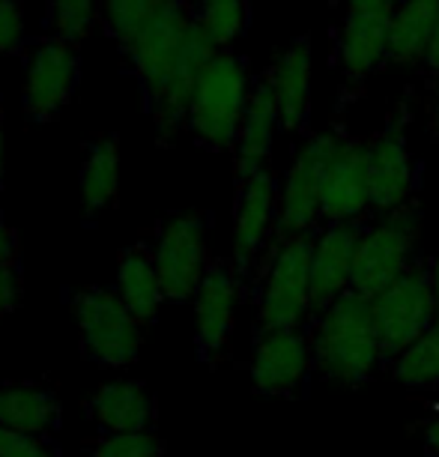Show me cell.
<instances>
[{"label": "cell", "instance_id": "cell-1", "mask_svg": "<svg viewBox=\"0 0 439 457\" xmlns=\"http://www.w3.org/2000/svg\"><path fill=\"white\" fill-rule=\"evenodd\" d=\"M308 338H311L314 370L338 386H361L385 359L371 299L352 290L317 312Z\"/></svg>", "mask_w": 439, "mask_h": 457}, {"label": "cell", "instance_id": "cell-2", "mask_svg": "<svg viewBox=\"0 0 439 457\" xmlns=\"http://www.w3.org/2000/svg\"><path fill=\"white\" fill-rule=\"evenodd\" d=\"M252 87L245 60L234 51H219L197 79L188 105V129L195 141L212 153L236 150Z\"/></svg>", "mask_w": 439, "mask_h": 457}, {"label": "cell", "instance_id": "cell-3", "mask_svg": "<svg viewBox=\"0 0 439 457\" xmlns=\"http://www.w3.org/2000/svg\"><path fill=\"white\" fill-rule=\"evenodd\" d=\"M311 252L314 234L278 237L272 257L266 261L261 299H257V323L261 332L299 329L314 312L311 296Z\"/></svg>", "mask_w": 439, "mask_h": 457}, {"label": "cell", "instance_id": "cell-4", "mask_svg": "<svg viewBox=\"0 0 439 457\" xmlns=\"http://www.w3.org/2000/svg\"><path fill=\"white\" fill-rule=\"evenodd\" d=\"M418 230L421 215L412 204L401 206L394 212H385L377 224L361 230L350 290L365 299H377L401 275H407L416 266L412 254H416Z\"/></svg>", "mask_w": 439, "mask_h": 457}, {"label": "cell", "instance_id": "cell-5", "mask_svg": "<svg viewBox=\"0 0 439 457\" xmlns=\"http://www.w3.org/2000/svg\"><path fill=\"white\" fill-rule=\"evenodd\" d=\"M81 350L102 368H128L141 353V323L114 290L84 287L72 293Z\"/></svg>", "mask_w": 439, "mask_h": 457}, {"label": "cell", "instance_id": "cell-6", "mask_svg": "<svg viewBox=\"0 0 439 457\" xmlns=\"http://www.w3.org/2000/svg\"><path fill=\"white\" fill-rule=\"evenodd\" d=\"M195 24V6L188 0H162L144 28L126 42L123 51L132 60L137 79L146 90V102L156 105L168 90L179 54Z\"/></svg>", "mask_w": 439, "mask_h": 457}, {"label": "cell", "instance_id": "cell-7", "mask_svg": "<svg viewBox=\"0 0 439 457\" xmlns=\"http://www.w3.org/2000/svg\"><path fill=\"white\" fill-rule=\"evenodd\" d=\"M341 135H311L299 146L293 165L278 183V237L314 234L323 221L326 170L338 150Z\"/></svg>", "mask_w": 439, "mask_h": 457}, {"label": "cell", "instance_id": "cell-8", "mask_svg": "<svg viewBox=\"0 0 439 457\" xmlns=\"http://www.w3.org/2000/svg\"><path fill=\"white\" fill-rule=\"evenodd\" d=\"M371 305L385 359L401 356L412 341H418L430 326L439 323L430 275L427 266L421 263H416L389 290H383L380 296L371 299Z\"/></svg>", "mask_w": 439, "mask_h": 457}, {"label": "cell", "instance_id": "cell-9", "mask_svg": "<svg viewBox=\"0 0 439 457\" xmlns=\"http://www.w3.org/2000/svg\"><path fill=\"white\" fill-rule=\"evenodd\" d=\"M162 290L168 299H195L206 270H210V248H206V221L197 212L174 215L159 228L153 245Z\"/></svg>", "mask_w": 439, "mask_h": 457}, {"label": "cell", "instance_id": "cell-10", "mask_svg": "<svg viewBox=\"0 0 439 457\" xmlns=\"http://www.w3.org/2000/svg\"><path fill=\"white\" fill-rule=\"evenodd\" d=\"M314 370L311 338L302 329H272L261 332L254 341L248 377L254 392L266 398H290L305 386Z\"/></svg>", "mask_w": 439, "mask_h": 457}, {"label": "cell", "instance_id": "cell-11", "mask_svg": "<svg viewBox=\"0 0 439 457\" xmlns=\"http://www.w3.org/2000/svg\"><path fill=\"white\" fill-rule=\"evenodd\" d=\"M234 204V270L243 278L261 261L272 237H278V183L272 170L236 179Z\"/></svg>", "mask_w": 439, "mask_h": 457}, {"label": "cell", "instance_id": "cell-12", "mask_svg": "<svg viewBox=\"0 0 439 457\" xmlns=\"http://www.w3.org/2000/svg\"><path fill=\"white\" fill-rule=\"evenodd\" d=\"M368 179H371V210L383 215L407 206L416 192L418 168L401 117L389 120L368 141Z\"/></svg>", "mask_w": 439, "mask_h": 457}, {"label": "cell", "instance_id": "cell-13", "mask_svg": "<svg viewBox=\"0 0 439 457\" xmlns=\"http://www.w3.org/2000/svg\"><path fill=\"white\" fill-rule=\"evenodd\" d=\"M79 87V51L66 39H51L33 51L24 72V111L33 123H48L69 105Z\"/></svg>", "mask_w": 439, "mask_h": 457}, {"label": "cell", "instance_id": "cell-14", "mask_svg": "<svg viewBox=\"0 0 439 457\" xmlns=\"http://www.w3.org/2000/svg\"><path fill=\"white\" fill-rule=\"evenodd\" d=\"M195 347L203 361L219 359L228 350L236 326L239 275L234 266L215 261L195 293Z\"/></svg>", "mask_w": 439, "mask_h": 457}, {"label": "cell", "instance_id": "cell-15", "mask_svg": "<svg viewBox=\"0 0 439 457\" xmlns=\"http://www.w3.org/2000/svg\"><path fill=\"white\" fill-rule=\"evenodd\" d=\"M371 210V179H368V141L341 137L326 170L323 221H361Z\"/></svg>", "mask_w": 439, "mask_h": 457}, {"label": "cell", "instance_id": "cell-16", "mask_svg": "<svg viewBox=\"0 0 439 457\" xmlns=\"http://www.w3.org/2000/svg\"><path fill=\"white\" fill-rule=\"evenodd\" d=\"M389 19L392 12L347 10L335 33V63L350 87L365 84L385 63L389 54Z\"/></svg>", "mask_w": 439, "mask_h": 457}, {"label": "cell", "instance_id": "cell-17", "mask_svg": "<svg viewBox=\"0 0 439 457\" xmlns=\"http://www.w3.org/2000/svg\"><path fill=\"white\" fill-rule=\"evenodd\" d=\"M361 221L326 224L320 234H314L311 252V296L314 312H323L335 299L352 287V263L361 239Z\"/></svg>", "mask_w": 439, "mask_h": 457}, {"label": "cell", "instance_id": "cell-18", "mask_svg": "<svg viewBox=\"0 0 439 457\" xmlns=\"http://www.w3.org/2000/svg\"><path fill=\"white\" fill-rule=\"evenodd\" d=\"M263 79L278 105L281 129L290 135L302 132L311 114V42L308 37L293 39L266 69Z\"/></svg>", "mask_w": 439, "mask_h": 457}, {"label": "cell", "instance_id": "cell-19", "mask_svg": "<svg viewBox=\"0 0 439 457\" xmlns=\"http://www.w3.org/2000/svg\"><path fill=\"white\" fill-rule=\"evenodd\" d=\"M84 412L102 434H146L156 421V398L137 379H111L93 392Z\"/></svg>", "mask_w": 439, "mask_h": 457}, {"label": "cell", "instance_id": "cell-20", "mask_svg": "<svg viewBox=\"0 0 439 457\" xmlns=\"http://www.w3.org/2000/svg\"><path fill=\"white\" fill-rule=\"evenodd\" d=\"M278 129H281V117L269 84H266V79L254 81L236 141V179H245L257 174V170H266V162L272 159Z\"/></svg>", "mask_w": 439, "mask_h": 457}, {"label": "cell", "instance_id": "cell-21", "mask_svg": "<svg viewBox=\"0 0 439 457\" xmlns=\"http://www.w3.org/2000/svg\"><path fill=\"white\" fill-rule=\"evenodd\" d=\"M114 293L123 299V305L132 312V317L141 326L156 320L162 312V302L168 296H165V290H162L156 261H153V248L132 245L120 254Z\"/></svg>", "mask_w": 439, "mask_h": 457}, {"label": "cell", "instance_id": "cell-22", "mask_svg": "<svg viewBox=\"0 0 439 457\" xmlns=\"http://www.w3.org/2000/svg\"><path fill=\"white\" fill-rule=\"evenodd\" d=\"M439 0H398L389 19V54L385 63L418 66L425 63L430 37L436 28Z\"/></svg>", "mask_w": 439, "mask_h": 457}, {"label": "cell", "instance_id": "cell-23", "mask_svg": "<svg viewBox=\"0 0 439 457\" xmlns=\"http://www.w3.org/2000/svg\"><path fill=\"white\" fill-rule=\"evenodd\" d=\"M0 428L51 436L60 428V398L46 386H0Z\"/></svg>", "mask_w": 439, "mask_h": 457}, {"label": "cell", "instance_id": "cell-24", "mask_svg": "<svg viewBox=\"0 0 439 457\" xmlns=\"http://www.w3.org/2000/svg\"><path fill=\"white\" fill-rule=\"evenodd\" d=\"M81 210L87 219L99 215L117 197L120 186V141L117 135H105L87 146L81 165Z\"/></svg>", "mask_w": 439, "mask_h": 457}, {"label": "cell", "instance_id": "cell-25", "mask_svg": "<svg viewBox=\"0 0 439 457\" xmlns=\"http://www.w3.org/2000/svg\"><path fill=\"white\" fill-rule=\"evenodd\" d=\"M394 383L407 389H436L439 386V323L412 341L401 356L392 359Z\"/></svg>", "mask_w": 439, "mask_h": 457}, {"label": "cell", "instance_id": "cell-26", "mask_svg": "<svg viewBox=\"0 0 439 457\" xmlns=\"http://www.w3.org/2000/svg\"><path fill=\"white\" fill-rule=\"evenodd\" d=\"M195 21L219 51H228L248 28V0H197Z\"/></svg>", "mask_w": 439, "mask_h": 457}, {"label": "cell", "instance_id": "cell-27", "mask_svg": "<svg viewBox=\"0 0 439 457\" xmlns=\"http://www.w3.org/2000/svg\"><path fill=\"white\" fill-rule=\"evenodd\" d=\"M162 0H102V19L111 37H117L120 46H126L137 30L144 28V21L156 12Z\"/></svg>", "mask_w": 439, "mask_h": 457}, {"label": "cell", "instance_id": "cell-28", "mask_svg": "<svg viewBox=\"0 0 439 457\" xmlns=\"http://www.w3.org/2000/svg\"><path fill=\"white\" fill-rule=\"evenodd\" d=\"M87 457H165V439L146 434H102L87 445Z\"/></svg>", "mask_w": 439, "mask_h": 457}, {"label": "cell", "instance_id": "cell-29", "mask_svg": "<svg viewBox=\"0 0 439 457\" xmlns=\"http://www.w3.org/2000/svg\"><path fill=\"white\" fill-rule=\"evenodd\" d=\"M48 15L57 37L75 46L96 24V0H48Z\"/></svg>", "mask_w": 439, "mask_h": 457}, {"label": "cell", "instance_id": "cell-30", "mask_svg": "<svg viewBox=\"0 0 439 457\" xmlns=\"http://www.w3.org/2000/svg\"><path fill=\"white\" fill-rule=\"evenodd\" d=\"M0 457H63L51 436L0 428Z\"/></svg>", "mask_w": 439, "mask_h": 457}, {"label": "cell", "instance_id": "cell-31", "mask_svg": "<svg viewBox=\"0 0 439 457\" xmlns=\"http://www.w3.org/2000/svg\"><path fill=\"white\" fill-rule=\"evenodd\" d=\"M24 42L21 0H0V54H15Z\"/></svg>", "mask_w": 439, "mask_h": 457}, {"label": "cell", "instance_id": "cell-32", "mask_svg": "<svg viewBox=\"0 0 439 457\" xmlns=\"http://www.w3.org/2000/svg\"><path fill=\"white\" fill-rule=\"evenodd\" d=\"M21 293H24V270H21V261H12V263H0V320L6 314H12L21 302Z\"/></svg>", "mask_w": 439, "mask_h": 457}, {"label": "cell", "instance_id": "cell-33", "mask_svg": "<svg viewBox=\"0 0 439 457\" xmlns=\"http://www.w3.org/2000/svg\"><path fill=\"white\" fill-rule=\"evenodd\" d=\"M19 261V234L0 219V263Z\"/></svg>", "mask_w": 439, "mask_h": 457}, {"label": "cell", "instance_id": "cell-34", "mask_svg": "<svg viewBox=\"0 0 439 457\" xmlns=\"http://www.w3.org/2000/svg\"><path fill=\"white\" fill-rule=\"evenodd\" d=\"M425 69H427L430 79L439 81V15H436L434 37H430V48H427V57H425Z\"/></svg>", "mask_w": 439, "mask_h": 457}, {"label": "cell", "instance_id": "cell-35", "mask_svg": "<svg viewBox=\"0 0 439 457\" xmlns=\"http://www.w3.org/2000/svg\"><path fill=\"white\" fill-rule=\"evenodd\" d=\"M398 0H350L347 10H365V12H392Z\"/></svg>", "mask_w": 439, "mask_h": 457}, {"label": "cell", "instance_id": "cell-36", "mask_svg": "<svg viewBox=\"0 0 439 457\" xmlns=\"http://www.w3.org/2000/svg\"><path fill=\"white\" fill-rule=\"evenodd\" d=\"M425 445H427V452L430 454H436L439 457V419H434L427 425V430H425Z\"/></svg>", "mask_w": 439, "mask_h": 457}, {"label": "cell", "instance_id": "cell-37", "mask_svg": "<svg viewBox=\"0 0 439 457\" xmlns=\"http://www.w3.org/2000/svg\"><path fill=\"white\" fill-rule=\"evenodd\" d=\"M427 275H430V287H434V302H436V317H439V254L427 263Z\"/></svg>", "mask_w": 439, "mask_h": 457}, {"label": "cell", "instance_id": "cell-38", "mask_svg": "<svg viewBox=\"0 0 439 457\" xmlns=\"http://www.w3.org/2000/svg\"><path fill=\"white\" fill-rule=\"evenodd\" d=\"M430 132H434V137H439V93H436L434 111H430Z\"/></svg>", "mask_w": 439, "mask_h": 457}, {"label": "cell", "instance_id": "cell-39", "mask_svg": "<svg viewBox=\"0 0 439 457\" xmlns=\"http://www.w3.org/2000/svg\"><path fill=\"white\" fill-rule=\"evenodd\" d=\"M0 179H4V114H0Z\"/></svg>", "mask_w": 439, "mask_h": 457}, {"label": "cell", "instance_id": "cell-40", "mask_svg": "<svg viewBox=\"0 0 439 457\" xmlns=\"http://www.w3.org/2000/svg\"><path fill=\"white\" fill-rule=\"evenodd\" d=\"M326 4H332V6H341V4H350V0H326Z\"/></svg>", "mask_w": 439, "mask_h": 457}]
</instances>
